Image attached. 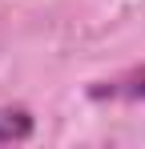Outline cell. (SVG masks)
I'll list each match as a JSON object with an SVG mask.
<instances>
[{"instance_id":"7a4b0ae2","label":"cell","mask_w":145,"mask_h":149,"mask_svg":"<svg viewBox=\"0 0 145 149\" xmlns=\"http://www.w3.org/2000/svg\"><path fill=\"white\" fill-rule=\"evenodd\" d=\"M36 133V117L28 105H0V145H24Z\"/></svg>"},{"instance_id":"6da1fadb","label":"cell","mask_w":145,"mask_h":149,"mask_svg":"<svg viewBox=\"0 0 145 149\" xmlns=\"http://www.w3.org/2000/svg\"><path fill=\"white\" fill-rule=\"evenodd\" d=\"M85 97L97 105H145V65H129L113 77L89 81Z\"/></svg>"}]
</instances>
